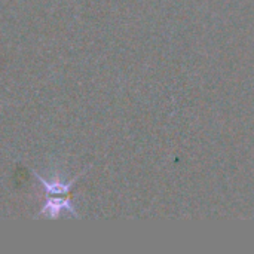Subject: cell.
Returning a JSON list of instances; mask_svg holds the SVG:
<instances>
[{"label":"cell","instance_id":"cell-1","mask_svg":"<svg viewBox=\"0 0 254 254\" xmlns=\"http://www.w3.org/2000/svg\"><path fill=\"white\" fill-rule=\"evenodd\" d=\"M33 173V176L40 182V185L43 186V189H45V192H46V195H67L68 193V190L73 188V185H74V182L79 179V176L83 173H80L79 176H76L73 180H70V182H61V180H46V179H43V177H40L36 171H31Z\"/></svg>","mask_w":254,"mask_h":254}]
</instances>
